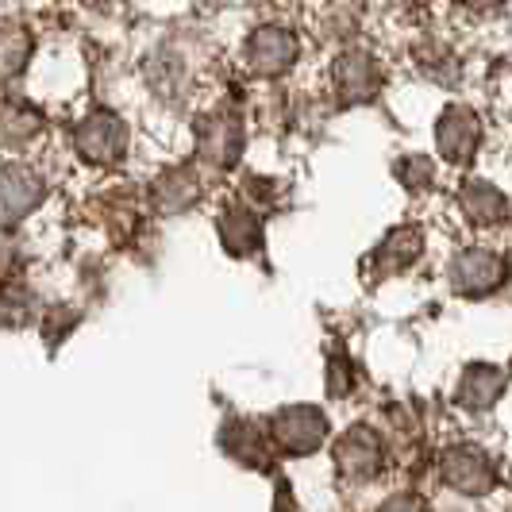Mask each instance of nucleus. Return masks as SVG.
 Listing matches in <instances>:
<instances>
[{"mask_svg": "<svg viewBox=\"0 0 512 512\" xmlns=\"http://www.w3.org/2000/svg\"><path fill=\"white\" fill-rule=\"evenodd\" d=\"M416 66L424 70L428 77H436V81H459V62H455V54L447 51L443 43H436V39H424V43H416Z\"/></svg>", "mask_w": 512, "mask_h": 512, "instance_id": "a211bd4d", "label": "nucleus"}, {"mask_svg": "<svg viewBox=\"0 0 512 512\" xmlns=\"http://www.w3.org/2000/svg\"><path fill=\"white\" fill-rule=\"evenodd\" d=\"M382 512H424V505H420L416 497H393Z\"/></svg>", "mask_w": 512, "mask_h": 512, "instance_id": "412c9836", "label": "nucleus"}, {"mask_svg": "<svg viewBox=\"0 0 512 512\" xmlns=\"http://www.w3.org/2000/svg\"><path fill=\"white\" fill-rule=\"evenodd\" d=\"M220 239H224V247H228L235 258L258 255V251H262V243H266V235H262V220H258L255 212L243 205V201H235V205L224 208V216H220Z\"/></svg>", "mask_w": 512, "mask_h": 512, "instance_id": "ddd939ff", "label": "nucleus"}, {"mask_svg": "<svg viewBox=\"0 0 512 512\" xmlns=\"http://www.w3.org/2000/svg\"><path fill=\"white\" fill-rule=\"evenodd\" d=\"M482 116L466 104H447L436 120V147L451 166H470L482 147Z\"/></svg>", "mask_w": 512, "mask_h": 512, "instance_id": "39448f33", "label": "nucleus"}, {"mask_svg": "<svg viewBox=\"0 0 512 512\" xmlns=\"http://www.w3.org/2000/svg\"><path fill=\"white\" fill-rule=\"evenodd\" d=\"M393 178L401 181L409 193H424V189H432V181H436V166H432V158H424V154H409V158H397V162H393Z\"/></svg>", "mask_w": 512, "mask_h": 512, "instance_id": "6ab92c4d", "label": "nucleus"}, {"mask_svg": "<svg viewBox=\"0 0 512 512\" xmlns=\"http://www.w3.org/2000/svg\"><path fill=\"white\" fill-rule=\"evenodd\" d=\"M382 66L362 47H347L332 62V89L339 104H370L382 93Z\"/></svg>", "mask_w": 512, "mask_h": 512, "instance_id": "7ed1b4c3", "label": "nucleus"}, {"mask_svg": "<svg viewBox=\"0 0 512 512\" xmlns=\"http://www.w3.org/2000/svg\"><path fill=\"white\" fill-rule=\"evenodd\" d=\"M31 54H35V39H31L27 24L4 20L0 24V85H8V81L24 74Z\"/></svg>", "mask_w": 512, "mask_h": 512, "instance_id": "2eb2a0df", "label": "nucleus"}, {"mask_svg": "<svg viewBox=\"0 0 512 512\" xmlns=\"http://www.w3.org/2000/svg\"><path fill=\"white\" fill-rule=\"evenodd\" d=\"M43 131V112L27 101H0V143L4 147H27Z\"/></svg>", "mask_w": 512, "mask_h": 512, "instance_id": "dca6fc26", "label": "nucleus"}, {"mask_svg": "<svg viewBox=\"0 0 512 512\" xmlns=\"http://www.w3.org/2000/svg\"><path fill=\"white\" fill-rule=\"evenodd\" d=\"M47 185L27 162H0V228H16L43 205Z\"/></svg>", "mask_w": 512, "mask_h": 512, "instance_id": "20e7f679", "label": "nucleus"}, {"mask_svg": "<svg viewBox=\"0 0 512 512\" xmlns=\"http://www.w3.org/2000/svg\"><path fill=\"white\" fill-rule=\"evenodd\" d=\"M501 389H505L501 370H493V366H470V370L462 374L459 401L470 405V409H486V405H493V401L501 397Z\"/></svg>", "mask_w": 512, "mask_h": 512, "instance_id": "f3484780", "label": "nucleus"}, {"mask_svg": "<svg viewBox=\"0 0 512 512\" xmlns=\"http://www.w3.org/2000/svg\"><path fill=\"white\" fill-rule=\"evenodd\" d=\"M74 151L89 166H112L128 151V124L108 108H93L74 128Z\"/></svg>", "mask_w": 512, "mask_h": 512, "instance_id": "f257e3e1", "label": "nucleus"}, {"mask_svg": "<svg viewBox=\"0 0 512 512\" xmlns=\"http://www.w3.org/2000/svg\"><path fill=\"white\" fill-rule=\"evenodd\" d=\"M459 208L466 212V220L470 224H478V228H501L505 220H509V197L486 178H470L466 185L459 189Z\"/></svg>", "mask_w": 512, "mask_h": 512, "instance_id": "9b49d317", "label": "nucleus"}, {"mask_svg": "<svg viewBox=\"0 0 512 512\" xmlns=\"http://www.w3.org/2000/svg\"><path fill=\"white\" fill-rule=\"evenodd\" d=\"M201 174L193 170V166H170V170H162L158 178L151 181V205L158 212H185V208H193L201 201Z\"/></svg>", "mask_w": 512, "mask_h": 512, "instance_id": "9d476101", "label": "nucleus"}, {"mask_svg": "<svg viewBox=\"0 0 512 512\" xmlns=\"http://www.w3.org/2000/svg\"><path fill=\"white\" fill-rule=\"evenodd\" d=\"M243 154V120L231 108H212L197 120V158L208 170H235Z\"/></svg>", "mask_w": 512, "mask_h": 512, "instance_id": "f03ea898", "label": "nucleus"}, {"mask_svg": "<svg viewBox=\"0 0 512 512\" xmlns=\"http://www.w3.org/2000/svg\"><path fill=\"white\" fill-rule=\"evenodd\" d=\"M297 35L293 31H285L278 24H266L251 31V39H247V51H243V62H247V70L258 77H282L293 70V62H297Z\"/></svg>", "mask_w": 512, "mask_h": 512, "instance_id": "423d86ee", "label": "nucleus"}, {"mask_svg": "<svg viewBox=\"0 0 512 512\" xmlns=\"http://www.w3.org/2000/svg\"><path fill=\"white\" fill-rule=\"evenodd\" d=\"M328 385H332L335 397L347 393V385H351V366H347V359H339V355L332 359V366H328Z\"/></svg>", "mask_w": 512, "mask_h": 512, "instance_id": "aec40b11", "label": "nucleus"}, {"mask_svg": "<svg viewBox=\"0 0 512 512\" xmlns=\"http://www.w3.org/2000/svg\"><path fill=\"white\" fill-rule=\"evenodd\" d=\"M382 462V439L374 436L370 428H351L335 447V466H339V474L347 482H370L382 470Z\"/></svg>", "mask_w": 512, "mask_h": 512, "instance_id": "1a4fd4ad", "label": "nucleus"}, {"mask_svg": "<svg viewBox=\"0 0 512 512\" xmlns=\"http://www.w3.org/2000/svg\"><path fill=\"white\" fill-rule=\"evenodd\" d=\"M420 255H424V231L416 228V224H401V228H393L382 243L374 247L370 266L385 278V274H401V270H409Z\"/></svg>", "mask_w": 512, "mask_h": 512, "instance_id": "f8f14e48", "label": "nucleus"}, {"mask_svg": "<svg viewBox=\"0 0 512 512\" xmlns=\"http://www.w3.org/2000/svg\"><path fill=\"white\" fill-rule=\"evenodd\" d=\"M443 474H447V486H455L459 493H486L493 486V466L482 451H474V447H455L451 455H447V466H443Z\"/></svg>", "mask_w": 512, "mask_h": 512, "instance_id": "4468645a", "label": "nucleus"}, {"mask_svg": "<svg viewBox=\"0 0 512 512\" xmlns=\"http://www.w3.org/2000/svg\"><path fill=\"white\" fill-rule=\"evenodd\" d=\"M462 8H474V12H489V8H501L505 0H455Z\"/></svg>", "mask_w": 512, "mask_h": 512, "instance_id": "4be33fe9", "label": "nucleus"}, {"mask_svg": "<svg viewBox=\"0 0 512 512\" xmlns=\"http://www.w3.org/2000/svg\"><path fill=\"white\" fill-rule=\"evenodd\" d=\"M270 436L285 455H312L328 436V420L320 416V409H308V405L282 409L270 424Z\"/></svg>", "mask_w": 512, "mask_h": 512, "instance_id": "6e6552de", "label": "nucleus"}, {"mask_svg": "<svg viewBox=\"0 0 512 512\" xmlns=\"http://www.w3.org/2000/svg\"><path fill=\"white\" fill-rule=\"evenodd\" d=\"M447 278H451L455 293H462V297H486V293H493V289H501V285L509 282V262L501 255H493V251L474 247V251H462L451 262Z\"/></svg>", "mask_w": 512, "mask_h": 512, "instance_id": "0eeeda50", "label": "nucleus"}]
</instances>
